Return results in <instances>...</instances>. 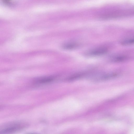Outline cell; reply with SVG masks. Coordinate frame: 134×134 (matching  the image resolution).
Returning a JSON list of instances; mask_svg holds the SVG:
<instances>
[{
	"label": "cell",
	"instance_id": "6da1fadb",
	"mask_svg": "<svg viewBox=\"0 0 134 134\" xmlns=\"http://www.w3.org/2000/svg\"><path fill=\"white\" fill-rule=\"evenodd\" d=\"M27 125L24 122H17L8 124L3 126L0 130V134L15 132L23 129Z\"/></svg>",
	"mask_w": 134,
	"mask_h": 134
},
{
	"label": "cell",
	"instance_id": "7a4b0ae2",
	"mask_svg": "<svg viewBox=\"0 0 134 134\" xmlns=\"http://www.w3.org/2000/svg\"><path fill=\"white\" fill-rule=\"evenodd\" d=\"M108 51V49L105 47H99L91 49L88 51L87 55L92 56L100 55L106 53Z\"/></svg>",
	"mask_w": 134,
	"mask_h": 134
},
{
	"label": "cell",
	"instance_id": "3957f363",
	"mask_svg": "<svg viewBox=\"0 0 134 134\" xmlns=\"http://www.w3.org/2000/svg\"><path fill=\"white\" fill-rule=\"evenodd\" d=\"M129 59L130 57L128 56L122 55L112 56L110 58V60L111 62L115 63L123 62Z\"/></svg>",
	"mask_w": 134,
	"mask_h": 134
},
{
	"label": "cell",
	"instance_id": "277c9868",
	"mask_svg": "<svg viewBox=\"0 0 134 134\" xmlns=\"http://www.w3.org/2000/svg\"><path fill=\"white\" fill-rule=\"evenodd\" d=\"M54 78V76H52L42 77L35 79L34 80V82L37 84L47 83L53 81Z\"/></svg>",
	"mask_w": 134,
	"mask_h": 134
},
{
	"label": "cell",
	"instance_id": "5b68a950",
	"mask_svg": "<svg viewBox=\"0 0 134 134\" xmlns=\"http://www.w3.org/2000/svg\"><path fill=\"white\" fill-rule=\"evenodd\" d=\"M77 44L74 42H69L64 44L62 46V48L65 49H71L77 47Z\"/></svg>",
	"mask_w": 134,
	"mask_h": 134
},
{
	"label": "cell",
	"instance_id": "8992f818",
	"mask_svg": "<svg viewBox=\"0 0 134 134\" xmlns=\"http://www.w3.org/2000/svg\"><path fill=\"white\" fill-rule=\"evenodd\" d=\"M121 44L128 45L134 44V37L130 38L123 40L120 42Z\"/></svg>",
	"mask_w": 134,
	"mask_h": 134
}]
</instances>
